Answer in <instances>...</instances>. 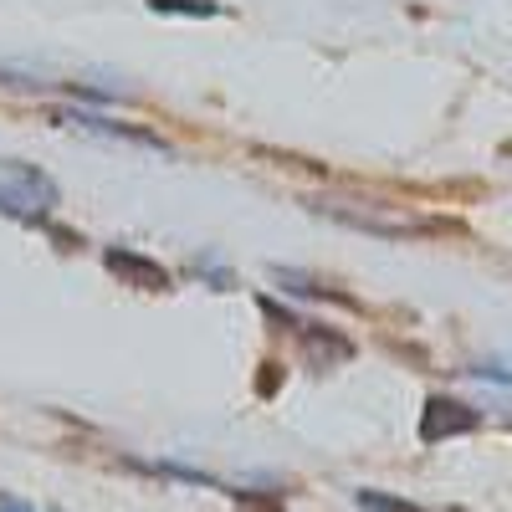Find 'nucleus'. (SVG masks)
Here are the masks:
<instances>
[{"label": "nucleus", "instance_id": "obj_1", "mask_svg": "<svg viewBox=\"0 0 512 512\" xmlns=\"http://www.w3.org/2000/svg\"><path fill=\"white\" fill-rule=\"evenodd\" d=\"M0 210L16 221H47L57 210V185L26 159H0Z\"/></svg>", "mask_w": 512, "mask_h": 512}, {"label": "nucleus", "instance_id": "obj_2", "mask_svg": "<svg viewBox=\"0 0 512 512\" xmlns=\"http://www.w3.org/2000/svg\"><path fill=\"white\" fill-rule=\"evenodd\" d=\"M466 431H477V410L472 405H461L451 395H431V400H425V415H420V441L425 446H441V441L466 436Z\"/></svg>", "mask_w": 512, "mask_h": 512}, {"label": "nucleus", "instance_id": "obj_3", "mask_svg": "<svg viewBox=\"0 0 512 512\" xmlns=\"http://www.w3.org/2000/svg\"><path fill=\"white\" fill-rule=\"evenodd\" d=\"M103 267L113 277H123L128 287H144V292H169V267H159L154 256H139V251H123V246H108L103 251Z\"/></svg>", "mask_w": 512, "mask_h": 512}, {"label": "nucleus", "instance_id": "obj_4", "mask_svg": "<svg viewBox=\"0 0 512 512\" xmlns=\"http://www.w3.org/2000/svg\"><path fill=\"white\" fill-rule=\"evenodd\" d=\"M323 210L338 216V221H349V226H359V231H379V236H415V231H425L420 221L390 216V210H359V205H323Z\"/></svg>", "mask_w": 512, "mask_h": 512}, {"label": "nucleus", "instance_id": "obj_5", "mask_svg": "<svg viewBox=\"0 0 512 512\" xmlns=\"http://www.w3.org/2000/svg\"><path fill=\"white\" fill-rule=\"evenodd\" d=\"M303 354H308L313 369H333V364H344L354 354V344H349L344 333L323 328V323H303Z\"/></svg>", "mask_w": 512, "mask_h": 512}, {"label": "nucleus", "instance_id": "obj_6", "mask_svg": "<svg viewBox=\"0 0 512 512\" xmlns=\"http://www.w3.org/2000/svg\"><path fill=\"white\" fill-rule=\"evenodd\" d=\"M62 123H77V128H88V134H108V139L144 144V149H169L164 139H154V134H139V128H123V123H108V118H98V113H62Z\"/></svg>", "mask_w": 512, "mask_h": 512}, {"label": "nucleus", "instance_id": "obj_7", "mask_svg": "<svg viewBox=\"0 0 512 512\" xmlns=\"http://www.w3.org/2000/svg\"><path fill=\"white\" fill-rule=\"evenodd\" d=\"M159 16H221V0H149Z\"/></svg>", "mask_w": 512, "mask_h": 512}, {"label": "nucleus", "instance_id": "obj_8", "mask_svg": "<svg viewBox=\"0 0 512 512\" xmlns=\"http://www.w3.org/2000/svg\"><path fill=\"white\" fill-rule=\"evenodd\" d=\"M359 507H369V512H420V507H410L400 497H384V492H359Z\"/></svg>", "mask_w": 512, "mask_h": 512}, {"label": "nucleus", "instance_id": "obj_9", "mask_svg": "<svg viewBox=\"0 0 512 512\" xmlns=\"http://www.w3.org/2000/svg\"><path fill=\"white\" fill-rule=\"evenodd\" d=\"M262 313H267L272 323H282V328H297V333H303V323H297V313H287V308H277V303H272V297H262Z\"/></svg>", "mask_w": 512, "mask_h": 512}, {"label": "nucleus", "instance_id": "obj_10", "mask_svg": "<svg viewBox=\"0 0 512 512\" xmlns=\"http://www.w3.org/2000/svg\"><path fill=\"white\" fill-rule=\"evenodd\" d=\"M241 512H287L277 497H241Z\"/></svg>", "mask_w": 512, "mask_h": 512}, {"label": "nucleus", "instance_id": "obj_11", "mask_svg": "<svg viewBox=\"0 0 512 512\" xmlns=\"http://www.w3.org/2000/svg\"><path fill=\"white\" fill-rule=\"evenodd\" d=\"M277 384H282V364H262V384H256V390L277 395Z\"/></svg>", "mask_w": 512, "mask_h": 512}, {"label": "nucleus", "instance_id": "obj_12", "mask_svg": "<svg viewBox=\"0 0 512 512\" xmlns=\"http://www.w3.org/2000/svg\"><path fill=\"white\" fill-rule=\"evenodd\" d=\"M0 512H31L26 502H6V507H0Z\"/></svg>", "mask_w": 512, "mask_h": 512}, {"label": "nucleus", "instance_id": "obj_13", "mask_svg": "<svg viewBox=\"0 0 512 512\" xmlns=\"http://www.w3.org/2000/svg\"><path fill=\"white\" fill-rule=\"evenodd\" d=\"M502 154H512V144H502Z\"/></svg>", "mask_w": 512, "mask_h": 512}]
</instances>
